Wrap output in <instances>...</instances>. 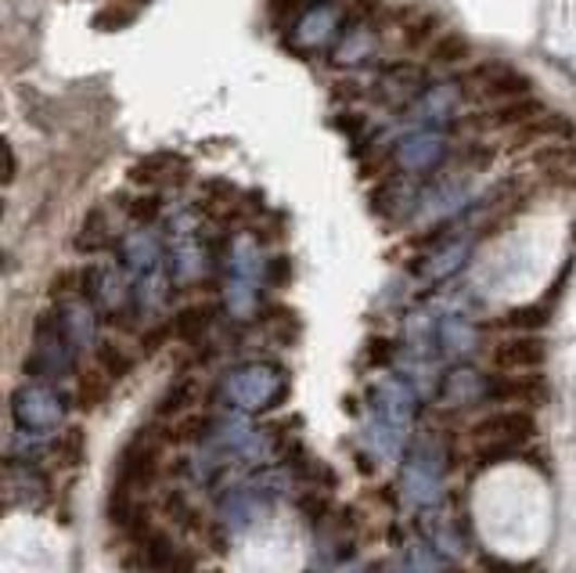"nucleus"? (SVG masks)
I'll return each mask as SVG.
<instances>
[{
	"instance_id": "1",
	"label": "nucleus",
	"mask_w": 576,
	"mask_h": 573,
	"mask_svg": "<svg viewBox=\"0 0 576 573\" xmlns=\"http://www.w3.org/2000/svg\"><path fill=\"white\" fill-rule=\"evenodd\" d=\"M537 436V419L523 411H497L487 415L472 425V444L483 455V462H501V458H512L515 451H523L526 444H534Z\"/></svg>"
},
{
	"instance_id": "2",
	"label": "nucleus",
	"mask_w": 576,
	"mask_h": 573,
	"mask_svg": "<svg viewBox=\"0 0 576 573\" xmlns=\"http://www.w3.org/2000/svg\"><path fill=\"white\" fill-rule=\"evenodd\" d=\"M163 462V433L159 425H149V430H138L127 444L119 447L116 462H112V491H130L138 494L141 487H149L159 473Z\"/></svg>"
},
{
	"instance_id": "3",
	"label": "nucleus",
	"mask_w": 576,
	"mask_h": 573,
	"mask_svg": "<svg viewBox=\"0 0 576 573\" xmlns=\"http://www.w3.org/2000/svg\"><path fill=\"white\" fill-rule=\"evenodd\" d=\"M497 372H540L548 361V343L537 332H512L490 351Z\"/></svg>"
},
{
	"instance_id": "4",
	"label": "nucleus",
	"mask_w": 576,
	"mask_h": 573,
	"mask_svg": "<svg viewBox=\"0 0 576 573\" xmlns=\"http://www.w3.org/2000/svg\"><path fill=\"white\" fill-rule=\"evenodd\" d=\"M472 84H476V91H479L483 98L497 101V105L534 94V80H529L523 69L508 65V62H487V65H479V69L472 73Z\"/></svg>"
},
{
	"instance_id": "5",
	"label": "nucleus",
	"mask_w": 576,
	"mask_h": 573,
	"mask_svg": "<svg viewBox=\"0 0 576 573\" xmlns=\"http://www.w3.org/2000/svg\"><path fill=\"white\" fill-rule=\"evenodd\" d=\"M487 393L494 400H512V404H523V408H537V404H548L551 382L540 372H494L487 379Z\"/></svg>"
},
{
	"instance_id": "6",
	"label": "nucleus",
	"mask_w": 576,
	"mask_h": 573,
	"mask_svg": "<svg viewBox=\"0 0 576 573\" xmlns=\"http://www.w3.org/2000/svg\"><path fill=\"white\" fill-rule=\"evenodd\" d=\"M548 116V105L540 101L537 94H526V98H515V101H504V105H497L487 119H494V127H508V130H523V127H534Z\"/></svg>"
},
{
	"instance_id": "7",
	"label": "nucleus",
	"mask_w": 576,
	"mask_h": 573,
	"mask_svg": "<svg viewBox=\"0 0 576 573\" xmlns=\"http://www.w3.org/2000/svg\"><path fill=\"white\" fill-rule=\"evenodd\" d=\"M174 174H188V163L177 160V155H169V152H155V155H149V160L133 163L130 181H138V184H166V181H174Z\"/></svg>"
},
{
	"instance_id": "8",
	"label": "nucleus",
	"mask_w": 576,
	"mask_h": 573,
	"mask_svg": "<svg viewBox=\"0 0 576 573\" xmlns=\"http://www.w3.org/2000/svg\"><path fill=\"white\" fill-rule=\"evenodd\" d=\"M112 393V379L101 372V368H87V372L80 375V382H76V404H80L84 411H94L101 408V404L108 400Z\"/></svg>"
},
{
	"instance_id": "9",
	"label": "nucleus",
	"mask_w": 576,
	"mask_h": 573,
	"mask_svg": "<svg viewBox=\"0 0 576 573\" xmlns=\"http://www.w3.org/2000/svg\"><path fill=\"white\" fill-rule=\"evenodd\" d=\"M551 321V303H526V307H515V310H508L501 324L504 329H512V332H540L545 324Z\"/></svg>"
},
{
	"instance_id": "10",
	"label": "nucleus",
	"mask_w": 576,
	"mask_h": 573,
	"mask_svg": "<svg viewBox=\"0 0 576 573\" xmlns=\"http://www.w3.org/2000/svg\"><path fill=\"white\" fill-rule=\"evenodd\" d=\"M209 321H213V307H184L169 321V335L174 340H199V335H206Z\"/></svg>"
},
{
	"instance_id": "11",
	"label": "nucleus",
	"mask_w": 576,
	"mask_h": 573,
	"mask_svg": "<svg viewBox=\"0 0 576 573\" xmlns=\"http://www.w3.org/2000/svg\"><path fill=\"white\" fill-rule=\"evenodd\" d=\"M472 54V43L461 37V33H444V37L433 40L428 48V62L433 65H461Z\"/></svg>"
},
{
	"instance_id": "12",
	"label": "nucleus",
	"mask_w": 576,
	"mask_h": 573,
	"mask_svg": "<svg viewBox=\"0 0 576 573\" xmlns=\"http://www.w3.org/2000/svg\"><path fill=\"white\" fill-rule=\"evenodd\" d=\"M94 365L105 372L112 382H119V379H127L130 372H133V357L123 351V346H116V343H101V351H98V357H94Z\"/></svg>"
},
{
	"instance_id": "13",
	"label": "nucleus",
	"mask_w": 576,
	"mask_h": 573,
	"mask_svg": "<svg viewBox=\"0 0 576 573\" xmlns=\"http://www.w3.org/2000/svg\"><path fill=\"white\" fill-rule=\"evenodd\" d=\"M84 451H87V436L84 430H65L59 441H54V458H59V466H80L84 462Z\"/></svg>"
},
{
	"instance_id": "14",
	"label": "nucleus",
	"mask_w": 576,
	"mask_h": 573,
	"mask_svg": "<svg viewBox=\"0 0 576 573\" xmlns=\"http://www.w3.org/2000/svg\"><path fill=\"white\" fill-rule=\"evenodd\" d=\"M76 245H80V250H101V245H105V217H101V213H90V220L84 224Z\"/></svg>"
},
{
	"instance_id": "15",
	"label": "nucleus",
	"mask_w": 576,
	"mask_h": 573,
	"mask_svg": "<svg viewBox=\"0 0 576 573\" xmlns=\"http://www.w3.org/2000/svg\"><path fill=\"white\" fill-rule=\"evenodd\" d=\"M191 400V393L188 386H177V390H166V397L159 400V408H155V422H163L169 419V415H180V408Z\"/></svg>"
},
{
	"instance_id": "16",
	"label": "nucleus",
	"mask_w": 576,
	"mask_h": 573,
	"mask_svg": "<svg viewBox=\"0 0 576 573\" xmlns=\"http://www.w3.org/2000/svg\"><path fill=\"white\" fill-rule=\"evenodd\" d=\"M76 289H80V271H62V275H54L51 296H69Z\"/></svg>"
},
{
	"instance_id": "17",
	"label": "nucleus",
	"mask_w": 576,
	"mask_h": 573,
	"mask_svg": "<svg viewBox=\"0 0 576 573\" xmlns=\"http://www.w3.org/2000/svg\"><path fill=\"white\" fill-rule=\"evenodd\" d=\"M389 357H393V343H389V340H382V335H375V340L368 343V361L389 365Z\"/></svg>"
},
{
	"instance_id": "18",
	"label": "nucleus",
	"mask_w": 576,
	"mask_h": 573,
	"mask_svg": "<svg viewBox=\"0 0 576 573\" xmlns=\"http://www.w3.org/2000/svg\"><path fill=\"white\" fill-rule=\"evenodd\" d=\"M155 209H159V202H155V199H138V202H133V217H138V220H152L155 217Z\"/></svg>"
},
{
	"instance_id": "19",
	"label": "nucleus",
	"mask_w": 576,
	"mask_h": 573,
	"mask_svg": "<svg viewBox=\"0 0 576 573\" xmlns=\"http://www.w3.org/2000/svg\"><path fill=\"white\" fill-rule=\"evenodd\" d=\"M289 275H292V264L289 260H274V264H270V282H274V285H285Z\"/></svg>"
},
{
	"instance_id": "20",
	"label": "nucleus",
	"mask_w": 576,
	"mask_h": 573,
	"mask_svg": "<svg viewBox=\"0 0 576 573\" xmlns=\"http://www.w3.org/2000/svg\"><path fill=\"white\" fill-rule=\"evenodd\" d=\"M4 160H8V177H4V181L11 184V181H15V152L8 149V152H4Z\"/></svg>"
}]
</instances>
